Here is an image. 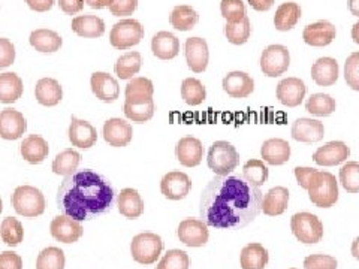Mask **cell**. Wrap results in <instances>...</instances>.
I'll use <instances>...</instances> for the list:
<instances>
[{
  "instance_id": "40",
  "label": "cell",
  "mask_w": 359,
  "mask_h": 269,
  "mask_svg": "<svg viewBox=\"0 0 359 269\" xmlns=\"http://www.w3.org/2000/svg\"><path fill=\"white\" fill-rule=\"evenodd\" d=\"M335 99L325 93L311 95L306 104V111L316 117H330L332 112H335Z\"/></svg>"
},
{
  "instance_id": "13",
  "label": "cell",
  "mask_w": 359,
  "mask_h": 269,
  "mask_svg": "<svg viewBox=\"0 0 359 269\" xmlns=\"http://www.w3.org/2000/svg\"><path fill=\"white\" fill-rule=\"evenodd\" d=\"M184 54L189 69L195 74H202L210 62L208 43L202 38H189L184 43Z\"/></svg>"
},
{
  "instance_id": "2",
  "label": "cell",
  "mask_w": 359,
  "mask_h": 269,
  "mask_svg": "<svg viewBox=\"0 0 359 269\" xmlns=\"http://www.w3.org/2000/svg\"><path fill=\"white\" fill-rule=\"evenodd\" d=\"M114 198V187L107 178L84 170L65 177L57 192V205L63 216L86 221L108 212Z\"/></svg>"
},
{
  "instance_id": "42",
  "label": "cell",
  "mask_w": 359,
  "mask_h": 269,
  "mask_svg": "<svg viewBox=\"0 0 359 269\" xmlns=\"http://www.w3.org/2000/svg\"><path fill=\"white\" fill-rule=\"evenodd\" d=\"M0 237H2V241L9 247L21 244L22 240H25V229H22L20 220L14 217L4 219L2 224H0Z\"/></svg>"
},
{
  "instance_id": "27",
  "label": "cell",
  "mask_w": 359,
  "mask_h": 269,
  "mask_svg": "<svg viewBox=\"0 0 359 269\" xmlns=\"http://www.w3.org/2000/svg\"><path fill=\"white\" fill-rule=\"evenodd\" d=\"M117 208L118 212L129 220H135L144 214V200L138 190L135 188H123L117 196Z\"/></svg>"
},
{
  "instance_id": "9",
  "label": "cell",
  "mask_w": 359,
  "mask_h": 269,
  "mask_svg": "<svg viewBox=\"0 0 359 269\" xmlns=\"http://www.w3.org/2000/svg\"><path fill=\"white\" fill-rule=\"evenodd\" d=\"M261 71L269 78L283 75L290 66V53L285 45H269L261 54Z\"/></svg>"
},
{
  "instance_id": "47",
  "label": "cell",
  "mask_w": 359,
  "mask_h": 269,
  "mask_svg": "<svg viewBox=\"0 0 359 269\" xmlns=\"http://www.w3.org/2000/svg\"><path fill=\"white\" fill-rule=\"evenodd\" d=\"M340 183L347 193H359V163L347 162L340 170Z\"/></svg>"
},
{
  "instance_id": "33",
  "label": "cell",
  "mask_w": 359,
  "mask_h": 269,
  "mask_svg": "<svg viewBox=\"0 0 359 269\" xmlns=\"http://www.w3.org/2000/svg\"><path fill=\"white\" fill-rule=\"evenodd\" d=\"M123 112H125V116L133 123H147L154 116L156 104H154L153 97L151 99L125 100Z\"/></svg>"
},
{
  "instance_id": "37",
  "label": "cell",
  "mask_w": 359,
  "mask_h": 269,
  "mask_svg": "<svg viewBox=\"0 0 359 269\" xmlns=\"http://www.w3.org/2000/svg\"><path fill=\"white\" fill-rule=\"evenodd\" d=\"M80 162H81L80 153H78L76 150H72V149H66L55 156L51 170L55 175L67 177V175H72L74 172H76L78 166H80Z\"/></svg>"
},
{
  "instance_id": "38",
  "label": "cell",
  "mask_w": 359,
  "mask_h": 269,
  "mask_svg": "<svg viewBox=\"0 0 359 269\" xmlns=\"http://www.w3.org/2000/svg\"><path fill=\"white\" fill-rule=\"evenodd\" d=\"M198 21H199L198 13L189 5L175 6L170 15L171 26L180 32L192 30L198 25Z\"/></svg>"
},
{
  "instance_id": "16",
  "label": "cell",
  "mask_w": 359,
  "mask_h": 269,
  "mask_svg": "<svg viewBox=\"0 0 359 269\" xmlns=\"http://www.w3.org/2000/svg\"><path fill=\"white\" fill-rule=\"evenodd\" d=\"M351 156V149L341 141H331L313 153V160L319 166H337L344 163Z\"/></svg>"
},
{
  "instance_id": "39",
  "label": "cell",
  "mask_w": 359,
  "mask_h": 269,
  "mask_svg": "<svg viewBox=\"0 0 359 269\" xmlns=\"http://www.w3.org/2000/svg\"><path fill=\"white\" fill-rule=\"evenodd\" d=\"M141 64H142L141 54L138 51H130L118 57L114 66V71L120 80H132V78L140 72Z\"/></svg>"
},
{
  "instance_id": "45",
  "label": "cell",
  "mask_w": 359,
  "mask_h": 269,
  "mask_svg": "<svg viewBox=\"0 0 359 269\" xmlns=\"http://www.w3.org/2000/svg\"><path fill=\"white\" fill-rule=\"evenodd\" d=\"M66 257L59 247H47L36 259V269H65Z\"/></svg>"
},
{
  "instance_id": "7",
  "label": "cell",
  "mask_w": 359,
  "mask_h": 269,
  "mask_svg": "<svg viewBox=\"0 0 359 269\" xmlns=\"http://www.w3.org/2000/svg\"><path fill=\"white\" fill-rule=\"evenodd\" d=\"M290 229L302 244H316L323 238V223L311 212H297L292 216Z\"/></svg>"
},
{
  "instance_id": "31",
  "label": "cell",
  "mask_w": 359,
  "mask_h": 269,
  "mask_svg": "<svg viewBox=\"0 0 359 269\" xmlns=\"http://www.w3.org/2000/svg\"><path fill=\"white\" fill-rule=\"evenodd\" d=\"M71 29L78 36L95 39L105 33V22L97 15H78L72 20Z\"/></svg>"
},
{
  "instance_id": "14",
  "label": "cell",
  "mask_w": 359,
  "mask_h": 269,
  "mask_svg": "<svg viewBox=\"0 0 359 269\" xmlns=\"http://www.w3.org/2000/svg\"><path fill=\"white\" fill-rule=\"evenodd\" d=\"M190 190H192V181L187 174L182 171L168 172L161 181V192L170 200L184 199Z\"/></svg>"
},
{
  "instance_id": "34",
  "label": "cell",
  "mask_w": 359,
  "mask_h": 269,
  "mask_svg": "<svg viewBox=\"0 0 359 269\" xmlns=\"http://www.w3.org/2000/svg\"><path fill=\"white\" fill-rule=\"evenodd\" d=\"M269 262V254L259 242L247 244L240 254V265L243 269H265Z\"/></svg>"
},
{
  "instance_id": "29",
  "label": "cell",
  "mask_w": 359,
  "mask_h": 269,
  "mask_svg": "<svg viewBox=\"0 0 359 269\" xmlns=\"http://www.w3.org/2000/svg\"><path fill=\"white\" fill-rule=\"evenodd\" d=\"M35 97L42 106H55L62 102L63 88L54 78H42L36 83Z\"/></svg>"
},
{
  "instance_id": "64",
  "label": "cell",
  "mask_w": 359,
  "mask_h": 269,
  "mask_svg": "<svg viewBox=\"0 0 359 269\" xmlns=\"http://www.w3.org/2000/svg\"><path fill=\"white\" fill-rule=\"evenodd\" d=\"M290 269H297V268H290Z\"/></svg>"
},
{
  "instance_id": "24",
  "label": "cell",
  "mask_w": 359,
  "mask_h": 269,
  "mask_svg": "<svg viewBox=\"0 0 359 269\" xmlns=\"http://www.w3.org/2000/svg\"><path fill=\"white\" fill-rule=\"evenodd\" d=\"M340 75V67L332 57H320L311 66L313 81L320 87H331L337 83Z\"/></svg>"
},
{
  "instance_id": "15",
  "label": "cell",
  "mask_w": 359,
  "mask_h": 269,
  "mask_svg": "<svg viewBox=\"0 0 359 269\" xmlns=\"http://www.w3.org/2000/svg\"><path fill=\"white\" fill-rule=\"evenodd\" d=\"M50 232L54 240L63 244H74L83 237L84 229L80 221H76L67 216L54 217L50 224Z\"/></svg>"
},
{
  "instance_id": "22",
  "label": "cell",
  "mask_w": 359,
  "mask_h": 269,
  "mask_svg": "<svg viewBox=\"0 0 359 269\" xmlns=\"http://www.w3.org/2000/svg\"><path fill=\"white\" fill-rule=\"evenodd\" d=\"M177 160L186 167H195L204 159V147L195 137H184L177 142L175 147Z\"/></svg>"
},
{
  "instance_id": "48",
  "label": "cell",
  "mask_w": 359,
  "mask_h": 269,
  "mask_svg": "<svg viewBox=\"0 0 359 269\" xmlns=\"http://www.w3.org/2000/svg\"><path fill=\"white\" fill-rule=\"evenodd\" d=\"M190 259L183 250H168L157 265V269H189Z\"/></svg>"
},
{
  "instance_id": "10",
  "label": "cell",
  "mask_w": 359,
  "mask_h": 269,
  "mask_svg": "<svg viewBox=\"0 0 359 269\" xmlns=\"http://www.w3.org/2000/svg\"><path fill=\"white\" fill-rule=\"evenodd\" d=\"M177 237L180 242H183L187 247H202L210 240V230L202 220L184 219L178 224Z\"/></svg>"
},
{
  "instance_id": "59",
  "label": "cell",
  "mask_w": 359,
  "mask_h": 269,
  "mask_svg": "<svg viewBox=\"0 0 359 269\" xmlns=\"http://www.w3.org/2000/svg\"><path fill=\"white\" fill-rule=\"evenodd\" d=\"M86 4L93 9H104V8H109L112 0H86Z\"/></svg>"
},
{
  "instance_id": "12",
  "label": "cell",
  "mask_w": 359,
  "mask_h": 269,
  "mask_svg": "<svg viewBox=\"0 0 359 269\" xmlns=\"http://www.w3.org/2000/svg\"><path fill=\"white\" fill-rule=\"evenodd\" d=\"M27 130V120L20 111L5 108L0 111V138L6 141H17Z\"/></svg>"
},
{
  "instance_id": "62",
  "label": "cell",
  "mask_w": 359,
  "mask_h": 269,
  "mask_svg": "<svg viewBox=\"0 0 359 269\" xmlns=\"http://www.w3.org/2000/svg\"><path fill=\"white\" fill-rule=\"evenodd\" d=\"M352 39L355 43L359 45V21L355 22L353 27H352Z\"/></svg>"
},
{
  "instance_id": "28",
  "label": "cell",
  "mask_w": 359,
  "mask_h": 269,
  "mask_svg": "<svg viewBox=\"0 0 359 269\" xmlns=\"http://www.w3.org/2000/svg\"><path fill=\"white\" fill-rule=\"evenodd\" d=\"M261 156L265 163L280 166L290 159V145L282 138L266 139L261 147Z\"/></svg>"
},
{
  "instance_id": "49",
  "label": "cell",
  "mask_w": 359,
  "mask_h": 269,
  "mask_svg": "<svg viewBox=\"0 0 359 269\" xmlns=\"http://www.w3.org/2000/svg\"><path fill=\"white\" fill-rule=\"evenodd\" d=\"M222 17L228 22L241 21L245 15V5L243 0H222L220 2Z\"/></svg>"
},
{
  "instance_id": "51",
  "label": "cell",
  "mask_w": 359,
  "mask_h": 269,
  "mask_svg": "<svg viewBox=\"0 0 359 269\" xmlns=\"http://www.w3.org/2000/svg\"><path fill=\"white\" fill-rule=\"evenodd\" d=\"M339 262L328 254H311L304 259V269H337Z\"/></svg>"
},
{
  "instance_id": "55",
  "label": "cell",
  "mask_w": 359,
  "mask_h": 269,
  "mask_svg": "<svg viewBox=\"0 0 359 269\" xmlns=\"http://www.w3.org/2000/svg\"><path fill=\"white\" fill-rule=\"evenodd\" d=\"M318 170H313V167H307V166H297L294 172H295V177H297V181L298 184L307 190L309 186H310V181H311V177L314 175V172H316Z\"/></svg>"
},
{
  "instance_id": "36",
  "label": "cell",
  "mask_w": 359,
  "mask_h": 269,
  "mask_svg": "<svg viewBox=\"0 0 359 269\" xmlns=\"http://www.w3.org/2000/svg\"><path fill=\"white\" fill-rule=\"evenodd\" d=\"M301 20V6L295 2H285L276 9L274 26L278 32L292 30Z\"/></svg>"
},
{
  "instance_id": "6",
  "label": "cell",
  "mask_w": 359,
  "mask_h": 269,
  "mask_svg": "<svg viewBox=\"0 0 359 269\" xmlns=\"http://www.w3.org/2000/svg\"><path fill=\"white\" fill-rule=\"evenodd\" d=\"M163 250V241L157 233L142 232L133 237L130 244V253L135 262L140 265H153L159 259Z\"/></svg>"
},
{
  "instance_id": "50",
  "label": "cell",
  "mask_w": 359,
  "mask_h": 269,
  "mask_svg": "<svg viewBox=\"0 0 359 269\" xmlns=\"http://www.w3.org/2000/svg\"><path fill=\"white\" fill-rule=\"evenodd\" d=\"M344 80L347 87L359 92V51L352 53L344 63Z\"/></svg>"
},
{
  "instance_id": "43",
  "label": "cell",
  "mask_w": 359,
  "mask_h": 269,
  "mask_svg": "<svg viewBox=\"0 0 359 269\" xmlns=\"http://www.w3.org/2000/svg\"><path fill=\"white\" fill-rule=\"evenodd\" d=\"M224 35H226L228 41L233 45L245 43L252 35V25L249 17H244L241 21L237 22H226V26H224Z\"/></svg>"
},
{
  "instance_id": "57",
  "label": "cell",
  "mask_w": 359,
  "mask_h": 269,
  "mask_svg": "<svg viewBox=\"0 0 359 269\" xmlns=\"http://www.w3.org/2000/svg\"><path fill=\"white\" fill-rule=\"evenodd\" d=\"M27 6L35 13H47L54 5V0H26Z\"/></svg>"
},
{
  "instance_id": "18",
  "label": "cell",
  "mask_w": 359,
  "mask_h": 269,
  "mask_svg": "<svg viewBox=\"0 0 359 269\" xmlns=\"http://www.w3.org/2000/svg\"><path fill=\"white\" fill-rule=\"evenodd\" d=\"M292 138L302 144H316L325 137L323 123L314 118H298L290 129Z\"/></svg>"
},
{
  "instance_id": "46",
  "label": "cell",
  "mask_w": 359,
  "mask_h": 269,
  "mask_svg": "<svg viewBox=\"0 0 359 269\" xmlns=\"http://www.w3.org/2000/svg\"><path fill=\"white\" fill-rule=\"evenodd\" d=\"M125 95H126V100L151 99L154 95V85L149 78H144V76L132 78L126 85Z\"/></svg>"
},
{
  "instance_id": "41",
  "label": "cell",
  "mask_w": 359,
  "mask_h": 269,
  "mask_svg": "<svg viewBox=\"0 0 359 269\" xmlns=\"http://www.w3.org/2000/svg\"><path fill=\"white\" fill-rule=\"evenodd\" d=\"M182 97L190 106H198L207 99V90L196 78H186L182 84Z\"/></svg>"
},
{
  "instance_id": "58",
  "label": "cell",
  "mask_w": 359,
  "mask_h": 269,
  "mask_svg": "<svg viewBox=\"0 0 359 269\" xmlns=\"http://www.w3.org/2000/svg\"><path fill=\"white\" fill-rule=\"evenodd\" d=\"M274 2H276V0H249L250 6L255 11H259V13H266V11L273 8Z\"/></svg>"
},
{
  "instance_id": "61",
  "label": "cell",
  "mask_w": 359,
  "mask_h": 269,
  "mask_svg": "<svg viewBox=\"0 0 359 269\" xmlns=\"http://www.w3.org/2000/svg\"><path fill=\"white\" fill-rule=\"evenodd\" d=\"M351 251H352V256L355 257V259H356V261H359V237L353 240Z\"/></svg>"
},
{
  "instance_id": "25",
  "label": "cell",
  "mask_w": 359,
  "mask_h": 269,
  "mask_svg": "<svg viewBox=\"0 0 359 269\" xmlns=\"http://www.w3.org/2000/svg\"><path fill=\"white\" fill-rule=\"evenodd\" d=\"M20 153L27 163L39 165L48 157L50 147L48 142L39 137V134H30V137L22 139L20 145Z\"/></svg>"
},
{
  "instance_id": "26",
  "label": "cell",
  "mask_w": 359,
  "mask_h": 269,
  "mask_svg": "<svg viewBox=\"0 0 359 269\" xmlns=\"http://www.w3.org/2000/svg\"><path fill=\"white\" fill-rule=\"evenodd\" d=\"M151 53L161 60H172L180 53V41L171 32H159L151 39Z\"/></svg>"
},
{
  "instance_id": "52",
  "label": "cell",
  "mask_w": 359,
  "mask_h": 269,
  "mask_svg": "<svg viewBox=\"0 0 359 269\" xmlns=\"http://www.w3.org/2000/svg\"><path fill=\"white\" fill-rule=\"evenodd\" d=\"M138 8V0H112L109 11L116 17L132 15Z\"/></svg>"
},
{
  "instance_id": "23",
  "label": "cell",
  "mask_w": 359,
  "mask_h": 269,
  "mask_svg": "<svg viewBox=\"0 0 359 269\" xmlns=\"http://www.w3.org/2000/svg\"><path fill=\"white\" fill-rule=\"evenodd\" d=\"M337 36L335 26L330 21H318L309 25L302 32V39L310 47H327Z\"/></svg>"
},
{
  "instance_id": "32",
  "label": "cell",
  "mask_w": 359,
  "mask_h": 269,
  "mask_svg": "<svg viewBox=\"0 0 359 269\" xmlns=\"http://www.w3.org/2000/svg\"><path fill=\"white\" fill-rule=\"evenodd\" d=\"M29 42L33 48L39 53L51 54L62 48L63 39L57 32L50 29H36L30 33Z\"/></svg>"
},
{
  "instance_id": "17",
  "label": "cell",
  "mask_w": 359,
  "mask_h": 269,
  "mask_svg": "<svg viewBox=\"0 0 359 269\" xmlns=\"http://www.w3.org/2000/svg\"><path fill=\"white\" fill-rule=\"evenodd\" d=\"M222 87L232 99H245L255 92V81L249 74L233 71L223 78Z\"/></svg>"
},
{
  "instance_id": "3",
  "label": "cell",
  "mask_w": 359,
  "mask_h": 269,
  "mask_svg": "<svg viewBox=\"0 0 359 269\" xmlns=\"http://www.w3.org/2000/svg\"><path fill=\"white\" fill-rule=\"evenodd\" d=\"M307 192L313 205L318 208H331L339 200V183L331 172L316 171L311 177Z\"/></svg>"
},
{
  "instance_id": "54",
  "label": "cell",
  "mask_w": 359,
  "mask_h": 269,
  "mask_svg": "<svg viewBox=\"0 0 359 269\" xmlns=\"http://www.w3.org/2000/svg\"><path fill=\"white\" fill-rule=\"evenodd\" d=\"M0 269H22L21 256L11 250L0 253Z\"/></svg>"
},
{
  "instance_id": "56",
  "label": "cell",
  "mask_w": 359,
  "mask_h": 269,
  "mask_svg": "<svg viewBox=\"0 0 359 269\" xmlns=\"http://www.w3.org/2000/svg\"><path fill=\"white\" fill-rule=\"evenodd\" d=\"M86 0H59V8L67 15H75L84 9Z\"/></svg>"
},
{
  "instance_id": "8",
  "label": "cell",
  "mask_w": 359,
  "mask_h": 269,
  "mask_svg": "<svg viewBox=\"0 0 359 269\" xmlns=\"http://www.w3.org/2000/svg\"><path fill=\"white\" fill-rule=\"evenodd\" d=\"M144 38V27L137 20H121L116 22L109 33V43L117 50H129Z\"/></svg>"
},
{
  "instance_id": "35",
  "label": "cell",
  "mask_w": 359,
  "mask_h": 269,
  "mask_svg": "<svg viewBox=\"0 0 359 269\" xmlns=\"http://www.w3.org/2000/svg\"><path fill=\"white\" fill-rule=\"evenodd\" d=\"M22 92H25V85L17 74H0V102L14 104L22 96Z\"/></svg>"
},
{
  "instance_id": "19",
  "label": "cell",
  "mask_w": 359,
  "mask_h": 269,
  "mask_svg": "<svg viewBox=\"0 0 359 269\" xmlns=\"http://www.w3.org/2000/svg\"><path fill=\"white\" fill-rule=\"evenodd\" d=\"M104 139L111 145V147L121 149L126 147L132 142L133 129L128 121L121 118H109L104 125Z\"/></svg>"
},
{
  "instance_id": "5",
  "label": "cell",
  "mask_w": 359,
  "mask_h": 269,
  "mask_svg": "<svg viewBox=\"0 0 359 269\" xmlns=\"http://www.w3.org/2000/svg\"><path fill=\"white\" fill-rule=\"evenodd\" d=\"M11 204H13L17 214L26 219H36L45 211V198L42 192L29 184L20 186L14 190Z\"/></svg>"
},
{
  "instance_id": "30",
  "label": "cell",
  "mask_w": 359,
  "mask_h": 269,
  "mask_svg": "<svg viewBox=\"0 0 359 269\" xmlns=\"http://www.w3.org/2000/svg\"><path fill=\"white\" fill-rule=\"evenodd\" d=\"M289 204V190L286 187L277 186L271 190H268L266 195L262 199V211L268 217L282 216L287 209Z\"/></svg>"
},
{
  "instance_id": "11",
  "label": "cell",
  "mask_w": 359,
  "mask_h": 269,
  "mask_svg": "<svg viewBox=\"0 0 359 269\" xmlns=\"http://www.w3.org/2000/svg\"><path fill=\"white\" fill-rule=\"evenodd\" d=\"M307 93V87L304 81L299 78L290 76L280 81L276 88V96L278 102L287 108H297L302 104Z\"/></svg>"
},
{
  "instance_id": "4",
  "label": "cell",
  "mask_w": 359,
  "mask_h": 269,
  "mask_svg": "<svg viewBox=\"0 0 359 269\" xmlns=\"http://www.w3.org/2000/svg\"><path fill=\"white\" fill-rule=\"evenodd\" d=\"M207 163L210 170L216 175L224 177L237 170L240 163V154L237 149L228 141H216L208 150Z\"/></svg>"
},
{
  "instance_id": "21",
  "label": "cell",
  "mask_w": 359,
  "mask_h": 269,
  "mask_svg": "<svg viewBox=\"0 0 359 269\" xmlns=\"http://www.w3.org/2000/svg\"><path fill=\"white\" fill-rule=\"evenodd\" d=\"M67 134H69V141L74 147L83 149V150L92 149L97 142V132L95 126L90 125L88 121L80 120L76 117H72Z\"/></svg>"
},
{
  "instance_id": "60",
  "label": "cell",
  "mask_w": 359,
  "mask_h": 269,
  "mask_svg": "<svg viewBox=\"0 0 359 269\" xmlns=\"http://www.w3.org/2000/svg\"><path fill=\"white\" fill-rule=\"evenodd\" d=\"M349 11L352 15L359 17V0H349Z\"/></svg>"
},
{
  "instance_id": "44",
  "label": "cell",
  "mask_w": 359,
  "mask_h": 269,
  "mask_svg": "<svg viewBox=\"0 0 359 269\" xmlns=\"http://www.w3.org/2000/svg\"><path fill=\"white\" fill-rule=\"evenodd\" d=\"M243 177L252 186L261 187L266 183V179L269 177L268 166L264 163V160L252 159L249 162H245V165L243 166Z\"/></svg>"
},
{
  "instance_id": "20",
  "label": "cell",
  "mask_w": 359,
  "mask_h": 269,
  "mask_svg": "<svg viewBox=\"0 0 359 269\" xmlns=\"http://www.w3.org/2000/svg\"><path fill=\"white\" fill-rule=\"evenodd\" d=\"M90 87H92L93 95L102 100V102L111 104L116 102L120 96V85L114 76L107 72H95L90 78Z\"/></svg>"
},
{
  "instance_id": "63",
  "label": "cell",
  "mask_w": 359,
  "mask_h": 269,
  "mask_svg": "<svg viewBox=\"0 0 359 269\" xmlns=\"http://www.w3.org/2000/svg\"><path fill=\"white\" fill-rule=\"evenodd\" d=\"M4 211V202H2V198H0V214H2Z\"/></svg>"
},
{
  "instance_id": "1",
  "label": "cell",
  "mask_w": 359,
  "mask_h": 269,
  "mask_svg": "<svg viewBox=\"0 0 359 269\" xmlns=\"http://www.w3.org/2000/svg\"><path fill=\"white\" fill-rule=\"evenodd\" d=\"M264 193L243 174L216 175L201 195L199 214L208 228L241 229L262 211Z\"/></svg>"
},
{
  "instance_id": "53",
  "label": "cell",
  "mask_w": 359,
  "mask_h": 269,
  "mask_svg": "<svg viewBox=\"0 0 359 269\" xmlns=\"http://www.w3.org/2000/svg\"><path fill=\"white\" fill-rule=\"evenodd\" d=\"M15 62V47L6 38H0V69L9 67Z\"/></svg>"
}]
</instances>
